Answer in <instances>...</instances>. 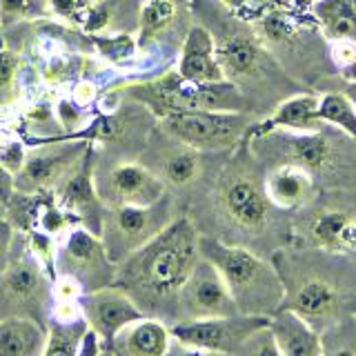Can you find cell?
I'll list each match as a JSON object with an SVG mask.
<instances>
[{
    "label": "cell",
    "instance_id": "obj_38",
    "mask_svg": "<svg viewBox=\"0 0 356 356\" xmlns=\"http://www.w3.org/2000/svg\"><path fill=\"white\" fill-rule=\"evenodd\" d=\"M176 356H234V354H222V352H211V350H200V348L183 345V348L176 352Z\"/></svg>",
    "mask_w": 356,
    "mask_h": 356
},
{
    "label": "cell",
    "instance_id": "obj_6",
    "mask_svg": "<svg viewBox=\"0 0 356 356\" xmlns=\"http://www.w3.org/2000/svg\"><path fill=\"white\" fill-rule=\"evenodd\" d=\"M248 138L263 170L296 165L309 172L321 189L356 192V140L330 122L314 131L270 129Z\"/></svg>",
    "mask_w": 356,
    "mask_h": 356
},
{
    "label": "cell",
    "instance_id": "obj_10",
    "mask_svg": "<svg viewBox=\"0 0 356 356\" xmlns=\"http://www.w3.org/2000/svg\"><path fill=\"white\" fill-rule=\"evenodd\" d=\"M259 120L248 111H183L159 118V129L203 154L229 152L248 138Z\"/></svg>",
    "mask_w": 356,
    "mask_h": 356
},
{
    "label": "cell",
    "instance_id": "obj_31",
    "mask_svg": "<svg viewBox=\"0 0 356 356\" xmlns=\"http://www.w3.org/2000/svg\"><path fill=\"white\" fill-rule=\"evenodd\" d=\"M330 54L337 72H341L343 67H348L356 60V40H334L330 42Z\"/></svg>",
    "mask_w": 356,
    "mask_h": 356
},
{
    "label": "cell",
    "instance_id": "obj_23",
    "mask_svg": "<svg viewBox=\"0 0 356 356\" xmlns=\"http://www.w3.org/2000/svg\"><path fill=\"white\" fill-rule=\"evenodd\" d=\"M172 330L163 318L145 316L116 334L111 352L116 356H170Z\"/></svg>",
    "mask_w": 356,
    "mask_h": 356
},
{
    "label": "cell",
    "instance_id": "obj_41",
    "mask_svg": "<svg viewBox=\"0 0 356 356\" xmlns=\"http://www.w3.org/2000/svg\"><path fill=\"white\" fill-rule=\"evenodd\" d=\"M332 356H356L354 350H339V352H334Z\"/></svg>",
    "mask_w": 356,
    "mask_h": 356
},
{
    "label": "cell",
    "instance_id": "obj_3",
    "mask_svg": "<svg viewBox=\"0 0 356 356\" xmlns=\"http://www.w3.org/2000/svg\"><path fill=\"white\" fill-rule=\"evenodd\" d=\"M200 229L192 216H176L161 234L118 263L116 283L147 316L165 318L178 312L187 278L200 261Z\"/></svg>",
    "mask_w": 356,
    "mask_h": 356
},
{
    "label": "cell",
    "instance_id": "obj_9",
    "mask_svg": "<svg viewBox=\"0 0 356 356\" xmlns=\"http://www.w3.org/2000/svg\"><path fill=\"white\" fill-rule=\"evenodd\" d=\"M54 274L40 256L25 248L11 250V261L0 276V318H33L49 325L54 309Z\"/></svg>",
    "mask_w": 356,
    "mask_h": 356
},
{
    "label": "cell",
    "instance_id": "obj_35",
    "mask_svg": "<svg viewBox=\"0 0 356 356\" xmlns=\"http://www.w3.org/2000/svg\"><path fill=\"white\" fill-rule=\"evenodd\" d=\"M107 348H105V343L103 339L98 337V334L89 327L85 334H83V339H81V345H78V356H100Z\"/></svg>",
    "mask_w": 356,
    "mask_h": 356
},
{
    "label": "cell",
    "instance_id": "obj_27",
    "mask_svg": "<svg viewBox=\"0 0 356 356\" xmlns=\"http://www.w3.org/2000/svg\"><path fill=\"white\" fill-rule=\"evenodd\" d=\"M321 120L343 129L356 140V107L343 92L321 94Z\"/></svg>",
    "mask_w": 356,
    "mask_h": 356
},
{
    "label": "cell",
    "instance_id": "obj_14",
    "mask_svg": "<svg viewBox=\"0 0 356 356\" xmlns=\"http://www.w3.org/2000/svg\"><path fill=\"white\" fill-rule=\"evenodd\" d=\"M94 183L105 207H147L163 200L170 189L140 161H118L94 172Z\"/></svg>",
    "mask_w": 356,
    "mask_h": 356
},
{
    "label": "cell",
    "instance_id": "obj_4",
    "mask_svg": "<svg viewBox=\"0 0 356 356\" xmlns=\"http://www.w3.org/2000/svg\"><path fill=\"white\" fill-rule=\"evenodd\" d=\"M198 183L207 189L211 216L232 234L234 245L252 248L254 241L270 234L278 214H287L265 192V170L254 159L250 138L229 152L205 154V170Z\"/></svg>",
    "mask_w": 356,
    "mask_h": 356
},
{
    "label": "cell",
    "instance_id": "obj_39",
    "mask_svg": "<svg viewBox=\"0 0 356 356\" xmlns=\"http://www.w3.org/2000/svg\"><path fill=\"white\" fill-rule=\"evenodd\" d=\"M339 76L343 78L345 83H356V60L348 67H343V70L339 72Z\"/></svg>",
    "mask_w": 356,
    "mask_h": 356
},
{
    "label": "cell",
    "instance_id": "obj_28",
    "mask_svg": "<svg viewBox=\"0 0 356 356\" xmlns=\"http://www.w3.org/2000/svg\"><path fill=\"white\" fill-rule=\"evenodd\" d=\"M92 42L96 44L98 54L103 58L116 67H125L131 65L136 58L138 51V40L131 36V33H114V36H98L94 33Z\"/></svg>",
    "mask_w": 356,
    "mask_h": 356
},
{
    "label": "cell",
    "instance_id": "obj_40",
    "mask_svg": "<svg viewBox=\"0 0 356 356\" xmlns=\"http://www.w3.org/2000/svg\"><path fill=\"white\" fill-rule=\"evenodd\" d=\"M341 92L352 100V105L356 107V83H343V89Z\"/></svg>",
    "mask_w": 356,
    "mask_h": 356
},
{
    "label": "cell",
    "instance_id": "obj_22",
    "mask_svg": "<svg viewBox=\"0 0 356 356\" xmlns=\"http://www.w3.org/2000/svg\"><path fill=\"white\" fill-rule=\"evenodd\" d=\"M323 122L321 120V94L316 92H298L283 100L270 116L256 120L248 136L263 134L270 129H289V131H314Z\"/></svg>",
    "mask_w": 356,
    "mask_h": 356
},
{
    "label": "cell",
    "instance_id": "obj_19",
    "mask_svg": "<svg viewBox=\"0 0 356 356\" xmlns=\"http://www.w3.org/2000/svg\"><path fill=\"white\" fill-rule=\"evenodd\" d=\"M265 192L272 203L287 214L305 209L321 192L309 172L296 165H276L265 170Z\"/></svg>",
    "mask_w": 356,
    "mask_h": 356
},
{
    "label": "cell",
    "instance_id": "obj_5",
    "mask_svg": "<svg viewBox=\"0 0 356 356\" xmlns=\"http://www.w3.org/2000/svg\"><path fill=\"white\" fill-rule=\"evenodd\" d=\"M314 0H265L238 16L254 29L283 70L307 92H341L343 78L332 63L330 40L312 14Z\"/></svg>",
    "mask_w": 356,
    "mask_h": 356
},
{
    "label": "cell",
    "instance_id": "obj_18",
    "mask_svg": "<svg viewBox=\"0 0 356 356\" xmlns=\"http://www.w3.org/2000/svg\"><path fill=\"white\" fill-rule=\"evenodd\" d=\"M81 305H83V316L87 321V325L103 339L107 350L111 348V343H114L116 334L120 330H125L131 323L147 316L138 307L136 300L118 285H109L103 289H96V292H87L81 298Z\"/></svg>",
    "mask_w": 356,
    "mask_h": 356
},
{
    "label": "cell",
    "instance_id": "obj_36",
    "mask_svg": "<svg viewBox=\"0 0 356 356\" xmlns=\"http://www.w3.org/2000/svg\"><path fill=\"white\" fill-rule=\"evenodd\" d=\"M96 98V85L94 83H78L74 87V100L78 105H89Z\"/></svg>",
    "mask_w": 356,
    "mask_h": 356
},
{
    "label": "cell",
    "instance_id": "obj_37",
    "mask_svg": "<svg viewBox=\"0 0 356 356\" xmlns=\"http://www.w3.org/2000/svg\"><path fill=\"white\" fill-rule=\"evenodd\" d=\"M11 187H14V181H11V172L5 170L3 163H0V200L7 203L11 196Z\"/></svg>",
    "mask_w": 356,
    "mask_h": 356
},
{
    "label": "cell",
    "instance_id": "obj_26",
    "mask_svg": "<svg viewBox=\"0 0 356 356\" xmlns=\"http://www.w3.org/2000/svg\"><path fill=\"white\" fill-rule=\"evenodd\" d=\"M312 14L330 42L356 40V0H314Z\"/></svg>",
    "mask_w": 356,
    "mask_h": 356
},
{
    "label": "cell",
    "instance_id": "obj_25",
    "mask_svg": "<svg viewBox=\"0 0 356 356\" xmlns=\"http://www.w3.org/2000/svg\"><path fill=\"white\" fill-rule=\"evenodd\" d=\"M47 325L33 318H0V356H42Z\"/></svg>",
    "mask_w": 356,
    "mask_h": 356
},
{
    "label": "cell",
    "instance_id": "obj_12",
    "mask_svg": "<svg viewBox=\"0 0 356 356\" xmlns=\"http://www.w3.org/2000/svg\"><path fill=\"white\" fill-rule=\"evenodd\" d=\"M118 265L109 259L103 238L85 225L63 234L54 252V274L72 276L87 292H96L116 283Z\"/></svg>",
    "mask_w": 356,
    "mask_h": 356
},
{
    "label": "cell",
    "instance_id": "obj_32",
    "mask_svg": "<svg viewBox=\"0 0 356 356\" xmlns=\"http://www.w3.org/2000/svg\"><path fill=\"white\" fill-rule=\"evenodd\" d=\"M18 72V56L9 49H0V96L11 87Z\"/></svg>",
    "mask_w": 356,
    "mask_h": 356
},
{
    "label": "cell",
    "instance_id": "obj_13",
    "mask_svg": "<svg viewBox=\"0 0 356 356\" xmlns=\"http://www.w3.org/2000/svg\"><path fill=\"white\" fill-rule=\"evenodd\" d=\"M192 25L189 0H145L138 20V51L145 56L159 54L161 60L176 67Z\"/></svg>",
    "mask_w": 356,
    "mask_h": 356
},
{
    "label": "cell",
    "instance_id": "obj_29",
    "mask_svg": "<svg viewBox=\"0 0 356 356\" xmlns=\"http://www.w3.org/2000/svg\"><path fill=\"white\" fill-rule=\"evenodd\" d=\"M234 356H283V352L276 345V339L270 325H267L259 332H254Z\"/></svg>",
    "mask_w": 356,
    "mask_h": 356
},
{
    "label": "cell",
    "instance_id": "obj_7",
    "mask_svg": "<svg viewBox=\"0 0 356 356\" xmlns=\"http://www.w3.org/2000/svg\"><path fill=\"white\" fill-rule=\"evenodd\" d=\"M200 256L216 267L236 300L241 314L272 316L283 307L285 285L272 261L245 245L225 243L211 234H200Z\"/></svg>",
    "mask_w": 356,
    "mask_h": 356
},
{
    "label": "cell",
    "instance_id": "obj_16",
    "mask_svg": "<svg viewBox=\"0 0 356 356\" xmlns=\"http://www.w3.org/2000/svg\"><path fill=\"white\" fill-rule=\"evenodd\" d=\"M140 163L161 178L172 192L196 187L205 170V154L154 127L140 152Z\"/></svg>",
    "mask_w": 356,
    "mask_h": 356
},
{
    "label": "cell",
    "instance_id": "obj_1",
    "mask_svg": "<svg viewBox=\"0 0 356 356\" xmlns=\"http://www.w3.org/2000/svg\"><path fill=\"white\" fill-rule=\"evenodd\" d=\"M189 9L214 38L225 81L236 85L259 120L270 116L289 96L307 92L274 58L252 22L222 0H189Z\"/></svg>",
    "mask_w": 356,
    "mask_h": 356
},
{
    "label": "cell",
    "instance_id": "obj_8",
    "mask_svg": "<svg viewBox=\"0 0 356 356\" xmlns=\"http://www.w3.org/2000/svg\"><path fill=\"white\" fill-rule=\"evenodd\" d=\"M120 89L145 107H149L156 118L183 114V111H248L252 114L248 100L236 85L229 81L189 83L174 67L145 83L125 85Z\"/></svg>",
    "mask_w": 356,
    "mask_h": 356
},
{
    "label": "cell",
    "instance_id": "obj_2",
    "mask_svg": "<svg viewBox=\"0 0 356 356\" xmlns=\"http://www.w3.org/2000/svg\"><path fill=\"white\" fill-rule=\"evenodd\" d=\"M285 285L283 307L312 323L318 332L356 309V259L307 245H285L272 252Z\"/></svg>",
    "mask_w": 356,
    "mask_h": 356
},
{
    "label": "cell",
    "instance_id": "obj_15",
    "mask_svg": "<svg viewBox=\"0 0 356 356\" xmlns=\"http://www.w3.org/2000/svg\"><path fill=\"white\" fill-rule=\"evenodd\" d=\"M270 325V316L263 314H234V316H214V318H192L178 321L170 325L174 341L189 348L236 354L241 345L254 332Z\"/></svg>",
    "mask_w": 356,
    "mask_h": 356
},
{
    "label": "cell",
    "instance_id": "obj_11",
    "mask_svg": "<svg viewBox=\"0 0 356 356\" xmlns=\"http://www.w3.org/2000/svg\"><path fill=\"white\" fill-rule=\"evenodd\" d=\"M174 218L176 214L172 194H167L163 200L147 207H107L100 238L105 243L109 259L118 265L129 254L140 250L145 243H149L156 234H161Z\"/></svg>",
    "mask_w": 356,
    "mask_h": 356
},
{
    "label": "cell",
    "instance_id": "obj_30",
    "mask_svg": "<svg viewBox=\"0 0 356 356\" xmlns=\"http://www.w3.org/2000/svg\"><path fill=\"white\" fill-rule=\"evenodd\" d=\"M42 11V0H0V20L16 22L22 18H33Z\"/></svg>",
    "mask_w": 356,
    "mask_h": 356
},
{
    "label": "cell",
    "instance_id": "obj_21",
    "mask_svg": "<svg viewBox=\"0 0 356 356\" xmlns=\"http://www.w3.org/2000/svg\"><path fill=\"white\" fill-rule=\"evenodd\" d=\"M87 143L74 145V147L65 149L60 154L51 156H33V159L25 161L22 170L18 172L16 185L20 187V192L33 194V192H47V189L56 187L60 181L65 183V178L70 176L78 163L85 159L87 154Z\"/></svg>",
    "mask_w": 356,
    "mask_h": 356
},
{
    "label": "cell",
    "instance_id": "obj_17",
    "mask_svg": "<svg viewBox=\"0 0 356 356\" xmlns=\"http://www.w3.org/2000/svg\"><path fill=\"white\" fill-rule=\"evenodd\" d=\"M178 321L234 316L241 309L234 300L227 283L207 259L200 256L192 276L187 278L181 296H178Z\"/></svg>",
    "mask_w": 356,
    "mask_h": 356
},
{
    "label": "cell",
    "instance_id": "obj_20",
    "mask_svg": "<svg viewBox=\"0 0 356 356\" xmlns=\"http://www.w3.org/2000/svg\"><path fill=\"white\" fill-rule=\"evenodd\" d=\"M174 70L189 83H222L225 74L216 56V42L211 33L194 20L183 42Z\"/></svg>",
    "mask_w": 356,
    "mask_h": 356
},
{
    "label": "cell",
    "instance_id": "obj_42",
    "mask_svg": "<svg viewBox=\"0 0 356 356\" xmlns=\"http://www.w3.org/2000/svg\"><path fill=\"white\" fill-rule=\"evenodd\" d=\"M100 356H116V354H114V352H111V350H105V352H103V354H100Z\"/></svg>",
    "mask_w": 356,
    "mask_h": 356
},
{
    "label": "cell",
    "instance_id": "obj_24",
    "mask_svg": "<svg viewBox=\"0 0 356 356\" xmlns=\"http://www.w3.org/2000/svg\"><path fill=\"white\" fill-rule=\"evenodd\" d=\"M270 330L283 356H325L321 332L296 312L281 307L270 316Z\"/></svg>",
    "mask_w": 356,
    "mask_h": 356
},
{
    "label": "cell",
    "instance_id": "obj_34",
    "mask_svg": "<svg viewBox=\"0 0 356 356\" xmlns=\"http://www.w3.org/2000/svg\"><path fill=\"white\" fill-rule=\"evenodd\" d=\"M0 163H3V167H5V170H9L11 174L20 172L22 165H25V156H22L20 145L14 143V145H7V147L0 149Z\"/></svg>",
    "mask_w": 356,
    "mask_h": 356
},
{
    "label": "cell",
    "instance_id": "obj_33",
    "mask_svg": "<svg viewBox=\"0 0 356 356\" xmlns=\"http://www.w3.org/2000/svg\"><path fill=\"white\" fill-rule=\"evenodd\" d=\"M11 245H14V227L9 220L0 218V276L5 274L11 261Z\"/></svg>",
    "mask_w": 356,
    "mask_h": 356
}]
</instances>
